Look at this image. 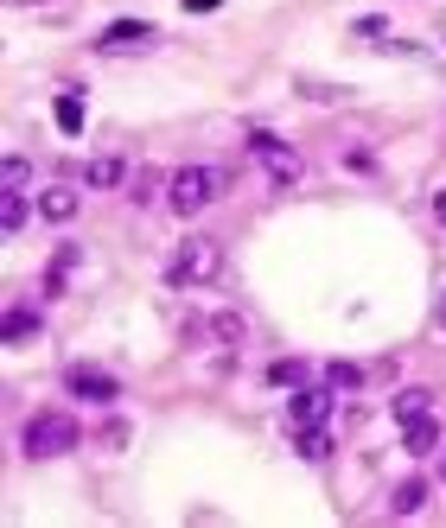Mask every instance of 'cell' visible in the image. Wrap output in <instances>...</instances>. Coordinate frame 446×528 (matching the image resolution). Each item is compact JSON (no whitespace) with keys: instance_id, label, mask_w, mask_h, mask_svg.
Wrapping results in <instances>:
<instances>
[{"instance_id":"cell-1","label":"cell","mask_w":446,"mask_h":528,"mask_svg":"<svg viewBox=\"0 0 446 528\" xmlns=\"http://www.w3.org/2000/svg\"><path fill=\"white\" fill-rule=\"evenodd\" d=\"M83 427L71 414H32L26 420V459H64V452H77Z\"/></svg>"},{"instance_id":"cell-2","label":"cell","mask_w":446,"mask_h":528,"mask_svg":"<svg viewBox=\"0 0 446 528\" xmlns=\"http://www.w3.org/2000/svg\"><path fill=\"white\" fill-rule=\"evenodd\" d=\"M217 268H223L217 242L211 236H185L179 255H173V268H166V280H173V287H204V280H217Z\"/></svg>"},{"instance_id":"cell-3","label":"cell","mask_w":446,"mask_h":528,"mask_svg":"<svg viewBox=\"0 0 446 528\" xmlns=\"http://www.w3.org/2000/svg\"><path fill=\"white\" fill-rule=\"evenodd\" d=\"M166 198H173L179 217H198V210L217 198V172H211V166H179L173 185H166Z\"/></svg>"},{"instance_id":"cell-4","label":"cell","mask_w":446,"mask_h":528,"mask_svg":"<svg viewBox=\"0 0 446 528\" xmlns=\"http://www.w3.org/2000/svg\"><path fill=\"white\" fill-rule=\"evenodd\" d=\"M249 153H255V160H262L281 185H287V179H300V153L287 147V140H274L268 128H249Z\"/></svg>"},{"instance_id":"cell-5","label":"cell","mask_w":446,"mask_h":528,"mask_svg":"<svg viewBox=\"0 0 446 528\" xmlns=\"http://www.w3.org/2000/svg\"><path fill=\"white\" fill-rule=\"evenodd\" d=\"M64 382H71V395H83V401H115V376H102V369H90V363H71Z\"/></svg>"},{"instance_id":"cell-6","label":"cell","mask_w":446,"mask_h":528,"mask_svg":"<svg viewBox=\"0 0 446 528\" xmlns=\"http://www.w3.org/2000/svg\"><path fill=\"white\" fill-rule=\"evenodd\" d=\"M402 452H415V459H427V452H440V420H434V414H415V420H402Z\"/></svg>"},{"instance_id":"cell-7","label":"cell","mask_w":446,"mask_h":528,"mask_svg":"<svg viewBox=\"0 0 446 528\" xmlns=\"http://www.w3.org/2000/svg\"><path fill=\"white\" fill-rule=\"evenodd\" d=\"M294 433H306V427H325V414H332V401H325V389H294Z\"/></svg>"},{"instance_id":"cell-8","label":"cell","mask_w":446,"mask_h":528,"mask_svg":"<svg viewBox=\"0 0 446 528\" xmlns=\"http://www.w3.org/2000/svg\"><path fill=\"white\" fill-rule=\"evenodd\" d=\"M122 45H153V26H147V20H115V26L96 39V51H122Z\"/></svg>"},{"instance_id":"cell-9","label":"cell","mask_w":446,"mask_h":528,"mask_svg":"<svg viewBox=\"0 0 446 528\" xmlns=\"http://www.w3.org/2000/svg\"><path fill=\"white\" fill-rule=\"evenodd\" d=\"M39 217L71 223V217H77V191H71V185H45V191H39Z\"/></svg>"},{"instance_id":"cell-10","label":"cell","mask_w":446,"mask_h":528,"mask_svg":"<svg viewBox=\"0 0 446 528\" xmlns=\"http://www.w3.org/2000/svg\"><path fill=\"white\" fill-rule=\"evenodd\" d=\"M122 179H128V166L115 160V153H102V160H90V166H83V185H96V191H115Z\"/></svg>"},{"instance_id":"cell-11","label":"cell","mask_w":446,"mask_h":528,"mask_svg":"<svg viewBox=\"0 0 446 528\" xmlns=\"http://www.w3.org/2000/svg\"><path fill=\"white\" fill-rule=\"evenodd\" d=\"M0 230H7V236H20L26 230V198H20V191H0Z\"/></svg>"},{"instance_id":"cell-12","label":"cell","mask_w":446,"mask_h":528,"mask_svg":"<svg viewBox=\"0 0 446 528\" xmlns=\"http://www.w3.org/2000/svg\"><path fill=\"white\" fill-rule=\"evenodd\" d=\"M294 90L306 102H351V90H338V83H319V77H294Z\"/></svg>"},{"instance_id":"cell-13","label":"cell","mask_w":446,"mask_h":528,"mask_svg":"<svg viewBox=\"0 0 446 528\" xmlns=\"http://www.w3.org/2000/svg\"><path fill=\"white\" fill-rule=\"evenodd\" d=\"M421 503H427V484H421V478H408V484H396V497H389V509H396V516H415Z\"/></svg>"},{"instance_id":"cell-14","label":"cell","mask_w":446,"mask_h":528,"mask_svg":"<svg viewBox=\"0 0 446 528\" xmlns=\"http://www.w3.org/2000/svg\"><path fill=\"white\" fill-rule=\"evenodd\" d=\"M268 382H274V389H306V363H294V357L268 363Z\"/></svg>"},{"instance_id":"cell-15","label":"cell","mask_w":446,"mask_h":528,"mask_svg":"<svg viewBox=\"0 0 446 528\" xmlns=\"http://www.w3.org/2000/svg\"><path fill=\"white\" fill-rule=\"evenodd\" d=\"M58 128H64V134H83V96H77V90L58 96Z\"/></svg>"},{"instance_id":"cell-16","label":"cell","mask_w":446,"mask_h":528,"mask_svg":"<svg viewBox=\"0 0 446 528\" xmlns=\"http://www.w3.org/2000/svg\"><path fill=\"white\" fill-rule=\"evenodd\" d=\"M32 331H39V319H32L26 306H13V312H7V344H26Z\"/></svg>"},{"instance_id":"cell-17","label":"cell","mask_w":446,"mask_h":528,"mask_svg":"<svg viewBox=\"0 0 446 528\" xmlns=\"http://www.w3.org/2000/svg\"><path fill=\"white\" fill-rule=\"evenodd\" d=\"M325 382H332V389H364V369H357V363H332V369H325Z\"/></svg>"},{"instance_id":"cell-18","label":"cell","mask_w":446,"mask_h":528,"mask_svg":"<svg viewBox=\"0 0 446 528\" xmlns=\"http://www.w3.org/2000/svg\"><path fill=\"white\" fill-rule=\"evenodd\" d=\"M389 408H396V420H415V414H427V389H402Z\"/></svg>"},{"instance_id":"cell-19","label":"cell","mask_w":446,"mask_h":528,"mask_svg":"<svg viewBox=\"0 0 446 528\" xmlns=\"http://www.w3.org/2000/svg\"><path fill=\"white\" fill-rule=\"evenodd\" d=\"M294 446H300V459H325V452H332V439H325L319 427H306V433H294Z\"/></svg>"},{"instance_id":"cell-20","label":"cell","mask_w":446,"mask_h":528,"mask_svg":"<svg viewBox=\"0 0 446 528\" xmlns=\"http://www.w3.org/2000/svg\"><path fill=\"white\" fill-rule=\"evenodd\" d=\"M211 338L217 344H236V338H243V319H236V312H217V319H211Z\"/></svg>"},{"instance_id":"cell-21","label":"cell","mask_w":446,"mask_h":528,"mask_svg":"<svg viewBox=\"0 0 446 528\" xmlns=\"http://www.w3.org/2000/svg\"><path fill=\"white\" fill-rule=\"evenodd\" d=\"M0 179H7L13 191H20V185H26V160H20V153H13V160H7V172H0Z\"/></svg>"},{"instance_id":"cell-22","label":"cell","mask_w":446,"mask_h":528,"mask_svg":"<svg viewBox=\"0 0 446 528\" xmlns=\"http://www.w3.org/2000/svg\"><path fill=\"white\" fill-rule=\"evenodd\" d=\"M434 223L446 230V191H434Z\"/></svg>"},{"instance_id":"cell-23","label":"cell","mask_w":446,"mask_h":528,"mask_svg":"<svg viewBox=\"0 0 446 528\" xmlns=\"http://www.w3.org/2000/svg\"><path fill=\"white\" fill-rule=\"evenodd\" d=\"M434 325H440V331H446V293H440V312H434Z\"/></svg>"},{"instance_id":"cell-24","label":"cell","mask_w":446,"mask_h":528,"mask_svg":"<svg viewBox=\"0 0 446 528\" xmlns=\"http://www.w3.org/2000/svg\"><path fill=\"white\" fill-rule=\"evenodd\" d=\"M440 484H446V446H440Z\"/></svg>"}]
</instances>
